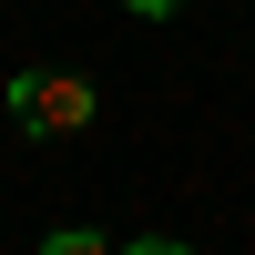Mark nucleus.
<instances>
[{
	"label": "nucleus",
	"mask_w": 255,
	"mask_h": 255,
	"mask_svg": "<svg viewBox=\"0 0 255 255\" xmlns=\"http://www.w3.org/2000/svg\"><path fill=\"white\" fill-rule=\"evenodd\" d=\"M10 113L31 123L41 143H72L82 123H92V82H82V72H20L10 82Z\"/></svg>",
	"instance_id": "1"
},
{
	"label": "nucleus",
	"mask_w": 255,
	"mask_h": 255,
	"mask_svg": "<svg viewBox=\"0 0 255 255\" xmlns=\"http://www.w3.org/2000/svg\"><path fill=\"white\" fill-rule=\"evenodd\" d=\"M41 255H113V245H102V235H92V225H61V235H51V245H41Z\"/></svg>",
	"instance_id": "2"
},
{
	"label": "nucleus",
	"mask_w": 255,
	"mask_h": 255,
	"mask_svg": "<svg viewBox=\"0 0 255 255\" xmlns=\"http://www.w3.org/2000/svg\"><path fill=\"white\" fill-rule=\"evenodd\" d=\"M123 255H194V245H174V235H143V245H123Z\"/></svg>",
	"instance_id": "3"
},
{
	"label": "nucleus",
	"mask_w": 255,
	"mask_h": 255,
	"mask_svg": "<svg viewBox=\"0 0 255 255\" xmlns=\"http://www.w3.org/2000/svg\"><path fill=\"white\" fill-rule=\"evenodd\" d=\"M123 10H143V20H174V10H184V0H123Z\"/></svg>",
	"instance_id": "4"
}]
</instances>
